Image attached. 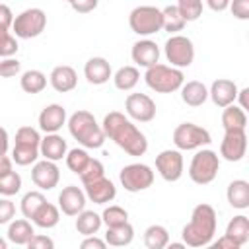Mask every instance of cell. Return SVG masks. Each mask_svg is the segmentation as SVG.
I'll return each instance as SVG.
<instances>
[{"label":"cell","instance_id":"6da1fadb","mask_svg":"<svg viewBox=\"0 0 249 249\" xmlns=\"http://www.w3.org/2000/svg\"><path fill=\"white\" fill-rule=\"evenodd\" d=\"M101 128L105 132V138L113 140L128 156L138 158V156H144L148 152L146 134L121 111H109L103 117Z\"/></svg>","mask_w":249,"mask_h":249},{"label":"cell","instance_id":"7a4b0ae2","mask_svg":"<svg viewBox=\"0 0 249 249\" xmlns=\"http://www.w3.org/2000/svg\"><path fill=\"white\" fill-rule=\"evenodd\" d=\"M218 228V216L214 206L200 202L193 208L191 220L183 226L181 237L187 247H206L212 243Z\"/></svg>","mask_w":249,"mask_h":249},{"label":"cell","instance_id":"3957f363","mask_svg":"<svg viewBox=\"0 0 249 249\" xmlns=\"http://www.w3.org/2000/svg\"><path fill=\"white\" fill-rule=\"evenodd\" d=\"M66 124H68L70 136L78 140V144L86 150H97L107 140L101 124H97L95 117L86 109H78L76 113H72L66 119Z\"/></svg>","mask_w":249,"mask_h":249},{"label":"cell","instance_id":"277c9868","mask_svg":"<svg viewBox=\"0 0 249 249\" xmlns=\"http://www.w3.org/2000/svg\"><path fill=\"white\" fill-rule=\"evenodd\" d=\"M144 82L150 89H154L158 93H173V91H179V88L183 86L185 74L181 68L156 62L154 66L146 68Z\"/></svg>","mask_w":249,"mask_h":249},{"label":"cell","instance_id":"5b68a950","mask_svg":"<svg viewBox=\"0 0 249 249\" xmlns=\"http://www.w3.org/2000/svg\"><path fill=\"white\" fill-rule=\"evenodd\" d=\"M220 156L210 148H198L189 163V177L196 185H208L218 177Z\"/></svg>","mask_w":249,"mask_h":249},{"label":"cell","instance_id":"8992f818","mask_svg":"<svg viewBox=\"0 0 249 249\" xmlns=\"http://www.w3.org/2000/svg\"><path fill=\"white\" fill-rule=\"evenodd\" d=\"M128 25L138 37H150L161 31V10L156 6H136L128 14Z\"/></svg>","mask_w":249,"mask_h":249},{"label":"cell","instance_id":"52a82bcc","mask_svg":"<svg viewBox=\"0 0 249 249\" xmlns=\"http://www.w3.org/2000/svg\"><path fill=\"white\" fill-rule=\"evenodd\" d=\"M47 27V14L41 8H27L14 16L12 33L18 39H33L39 37Z\"/></svg>","mask_w":249,"mask_h":249},{"label":"cell","instance_id":"ba28073f","mask_svg":"<svg viewBox=\"0 0 249 249\" xmlns=\"http://www.w3.org/2000/svg\"><path fill=\"white\" fill-rule=\"evenodd\" d=\"M171 138H173L175 148L181 150V152L198 150V148H204V146H208L212 142L210 132L204 126L195 124V123H181V124H177Z\"/></svg>","mask_w":249,"mask_h":249},{"label":"cell","instance_id":"9c48e42d","mask_svg":"<svg viewBox=\"0 0 249 249\" xmlns=\"http://www.w3.org/2000/svg\"><path fill=\"white\" fill-rule=\"evenodd\" d=\"M163 54L169 62V66L175 68H189L195 60V45L187 35H171L163 45Z\"/></svg>","mask_w":249,"mask_h":249},{"label":"cell","instance_id":"30bf717a","mask_svg":"<svg viewBox=\"0 0 249 249\" xmlns=\"http://www.w3.org/2000/svg\"><path fill=\"white\" fill-rule=\"evenodd\" d=\"M154 169L148 163H128L119 171V181L128 193H140L154 185Z\"/></svg>","mask_w":249,"mask_h":249},{"label":"cell","instance_id":"8fae6325","mask_svg":"<svg viewBox=\"0 0 249 249\" xmlns=\"http://www.w3.org/2000/svg\"><path fill=\"white\" fill-rule=\"evenodd\" d=\"M156 171L160 173V177L167 183H175L183 177L185 171V161H183V154L181 150H161L156 156Z\"/></svg>","mask_w":249,"mask_h":249},{"label":"cell","instance_id":"7c38bea8","mask_svg":"<svg viewBox=\"0 0 249 249\" xmlns=\"http://www.w3.org/2000/svg\"><path fill=\"white\" fill-rule=\"evenodd\" d=\"M124 113L130 121L150 123L156 117V101L148 93H128L124 99Z\"/></svg>","mask_w":249,"mask_h":249},{"label":"cell","instance_id":"4fadbf2b","mask_svg":"<svg viewBox=\"0 0 249 249\" xmlns=\"http://www.w3.org/2000/svg\"><path fill=\"white\" fill-rule=\"evenodd\" d=\"M247 154V132L245 130H224L220 142V156L226 161H241Z\"/></svg>","mask_w":249,"mask_h":249},{"label":"cell","instance_id":"5bb4252c","mask_svg":"<svg viewBox=\"0 0 249 249\" xmlns=\"http://www.w3.org/2000/svg\"><path fill=\"white\" fill-rule=\"evenodd\" d=\"M31 181L41 191H53L60 181V169L56 161L51 160H37L31 167Z\"/></svg>","mask_w":249,"mask_h":249},{"label":"cell","instance_id":"9a60e30c","mask_svg":"<svg viewBox=\"0 0 249 249\" xmlns=\"http://www.w3.org/2000/svg\"><path fill=\"white\" fill-rule=\"evenodd\" d=\"M88 196L84 193V189L76 187V185H68L58 193V208L62 214L66 216H76L86 208Z\"/></svg>","mask_w":249,"mask_h":249},{"label":"cell","instance_id":"2e32d148","mask_svg":"<svg viewBox=\"0 0 249 249\" xmlns=\"http://www.w3.org/2000/svg\"><path fill=\"white\" fill-rule=\"evenodd\" d=\"M130 58L136 66H142V68H150L154 66L156 62H160V47L156 41L144 37V39H138L132 49H130Z\"/></svg>","mask_w":249,"mask_h":249},{"label":"cell","instance_id":"e0dca14e","mask_svg":"<svg viewBox=\"0 0 249 249\" xmlns=\"http://www.w3.org/2000/svg\"><path fill=\"white\" fill-rule=\"evenodd\" d=\"M237 84L233 80L228 78H218L212 82V86L208 88V97L212 99V103L220 109L235 103V95H237Z\"/></svg>","mask_w":249,"mask_h":249},{"label":"cell","instance_id":"ac0fdd59","mask_svg":"<svg viewBox=\"0 0 249 249\" xmlns=\"http://www.w3.org/2000/svg\"><path fill=\"white\" fill-rule=\"evenodd\" d=\"M66 109L60 103H49L43 107V111L39 113V128L49 134V132H58L64 124H66Z\"/></svg>","mask_w":249,"mask_h":249},{"label":"cell","instance_id":"d6986e66","mask_svg":"<svg viewBox=\"0 0 249 249\" xmlns=\"http://www.w3.org/2000/svg\"><path fill=\"white\" fill-rule=\"evenodd\" d=\"M84 193L88 196V200H91L93 204H107L111 200H115L117 196V187L111 179H107L105 175L84 185Z\"/></svg>","mask_w":249,"mask_h":249},{"label":"cell","instance_id":"ffe728a7","mask_svg":"<svg viewBox=\"0 0 249 249\" xmlns=\"http://www.w3.org/2000/svg\"><path fill=\"white\" fill-rule=\"evenodd\" d=\"M84 76L93 86H103L113 78V68L107 58L103 56H91L84 64Z\"/></svg>","mask_w":249,"mask_h":249},{"label":"cell","instance_id":"44dd1931","mask_svg":"<svg viewBox=\"0 0 249 249\" xmlns=\"http://www.w3.org/2000/svg\"><path fill=\"white\" fill-rule=\"evenodd\" d=\"M49 84L53 86L54 91L58 93H68L72 91L76 86H78V74L72 66L68 64H60V66H54L49 74Z\"/></svg>","mask_w":249,"mask_h":249},{"label":"cell","instance_id":"7402d4cb","mask_svg":"<svg viewBox=\"0 0 249 249\" xmlns=\"http://www.w3.org/2000/svg\"><path fill=\"white\" fill-rule=\"evenodd\" d=\"M68 152V144L66 140L58 134V132H49L41 138V144H39V154L45 158V160H51V161H60Z\"/></svg>","mask_w":249,"mask_h":249},{"label":"cell","instance_id":"603a6c76","mask_svg":"<svg viewBox=\"0 0 249 249\" xmlns=\"http://www.w3.org/2000/svg\"><path fill=\"white\" fill-rule=\"evenodd\" d=\"M179 91H181L183 103L189 105V107H200L208 99V88L202 82H198V80L183 82V86L179 88Z\"/></svg>","mask_w":249,"mask_h":249},{"label":"cell","instance_id":"cb8c5ba5","mask_svg":"<svg viewBox=\"0 0 249 249\" xmlns=\"http://www.w3.org/2000/svg\"><path fill=\"white\" fill-rule=\"evenodd\" d=\"M226 198L235 210L249 208V183L245 179H233L226 189Z\"/></svg>","mask_w":249,"mask_h":249},{"label":"cell","instance_id":"d4e9b609","mask_svg":"<svg viewBox=\"0 0 249 249\" xmlns=\"http://www.w3.org/2000/svg\"><path fill=\"white\" fill-rule=\"evenodd\" d=\"M35 233V228L31 224V220L27 218H18V220H12L8 224V231H6V237L10 243H16V245H27V241L33 237Z\"/></svg>","mask_w":249,"mask_h":249},{"label":"cell","instance_id":"484cf974","mask_svg":"<svg viewBox=\"0 0 249 249\" xmlns=\"http://www.w3.org/2000/svg\"><path fill=\"white\" fill-rule=\"evenodd\" d=\"M134 239V228L130 222L119 224V226H109L105 231V241L111 247H126Z\"/></svg>","mask_w":249,"mask_h":249},{"label":"cell","instance_id":"4316f807","mask_svg":"<svg viewBox=\"0 0 249 249\" xmlns=\"http://www.w3.org/2000/svg\"><path fill=\"white\" fill-rule=\"evenodd\" d=\"M103 226V220H101V214L93 212V210H82L80 214H76V222H74V228L80 235H95L99 231V228Z\"/></svg>","mask_w":249,"mask_h":249},{"label":"cell","instance_id":"83f0119b","mask_svg":"<svg viewBox=\"0 0 249 249\" xmlns=\"http://www.w3.org/2000/svg\"><path fill=\"white\" fill-rule=\"evenodd\" d=\"M222 126L224 130H245L247 128V113L239 105L231 103L222 111Z\"/></svg>","mask_w":249,"mask_h":249},{"label":"cell","instance_id":"f1b7e54d","mask_svg":"<svg viewBox=\"0 0 249 249\" xmlns=\"http://www.w3.org/2000/svg\"><path fill=\"white\" fill-rule=\"evenodd\" d=\"M113 84L117 89L121 91H130L136 88V84L140 82V70L132 64H126V66H121L117 72H113Z\"/></svg>","mask_w":249,"mask_h":249},{"label":"cell","instance_id":"f546056e","mask_svg":"<svg viewBox=\"0 0 249 249\" xmlns=\"http://www.w3.org/2000/svg\"><path fill=\"white\" fill-rule=\"evenodd\" d=\"M226 235L231 237L239 247H243L249 241V218L245 214L233 216L226 226Z\"/></svg>","mask_w":249,"mask_h":249},{"label":"cell","instance_id":"4dcf8cb0","mask_svg":"<svg viewBox=\"0 0 249 249\" xmlns=\"http://www.w3.org/2000/svg\"><path fill=\"white\" fill-rule=\"evenodd\" d=\"M31 222L37 226V228H43V230H51L54 228L58 222H60V208L51 204L49 200L43 202V206L35 212V216L31 218Z\"/></svg>","mask_w":249,"mask_h":249},{"label":"cell","instance_id":"1f68e13d","mask_svg":"<svg viewBox=\"0 0 249 249\" xmlns=\"http://www.w3.org/2000/svg\"><path fill=\"white\" fill-rule=\"evenodd\" d=\"M19 86H21V89L25 93H31V95L41 93L47 88V76H45V72H41L37 68L25 70L21 74V78H19Z\"/></svg>","mask_w":249,"mask_h":249},{"label":"cell","instance_id":"d6a6232c","mask_svg":"<svg viewBox=\"0 0 249 249\" xmlns=\"http://www.w3.org/2000/svg\"><path fill=\"white\" fill-rule=\"evenodd\" d=\"M169 243V231L161 224H152L144 230V245L148 249H163Z\"/></svg>","mask_w":249,"mask_h":249},{"label":"cell","instance_id":"836d02e7","mask_svg":"<svg viewBox=\"0 0 249 249\" xmlns=\"http://www.w3.org/2000/svg\"><path fill=\"white\" fill-rule=\"evenodd\" d=\"M185 23L187 21L181 18V14H179V10H177L175 4H169V6H165L161 10V29L169 31L171 35H175L177 31H181L185 27Z\"/></svg>","mask_w":249,"mask_h":249},{"label":"cell","instance_id":"e575fe53","mask_svg":"<svg viewBox=\"0 0 249 249\" xmlns=\"http://www.w3.org/2000/svg\"><path fill=\"white\" fill-rule=\"evenodd\" d=\"M43 202H47V198H45V195L41 191H29L19 200V212L23 214V218L31 220L35 216V212L43 206Z\"/></svg>","mask_w":249,"mask_h":249},{"label":"cell","instance_id":"d590c367","mask_svg":"<svg viewBox=\"0 0 249 249\" xmlns=\"http://www.w3.org/2000/svg\"><path fill=\"white\" fill-rule=\"evenodd\" d=\"M39 148L37 146H25V144H14L12 148V161L18 165H31L39 160Z\"/></svg>","mask_w":249,"mask_h":249},{"label":"cell","instance_id":"8d00e7d4","mask_svg":"<svg viewBox=\"0 0 249 249\" xmlns=\"http://www.w3.org/2000/svg\"><path fill=\"white\" fill-rule=\"evenodd\" d=\"M64 160H66V167H68L72 173L80 175L82 169H84V167L88 165V161L91 160V156L88 154L86 148H72V150L66 152Z\"/></svg>","mask_w":249,"mask_h":249},{"label":"cell","instance_id":"74e56055","mask_svg":"<svg viewBox=\"0 0 249 249\" xmlns=\"http://www.w3.org/2000/svg\"><path fill=\"white\" fill-rule=\"evenodd\" d=\"M177 10L181 14V18L189 23V21H196L202 16V0H177Z\"/></svg>","mask_w":249,"mask_h":249},{"label":"cell","instance_id":"f35d334b","mask_svg":"<svg viewBox=\"0 0 249 249\" xmlns=\"http://www.w3.org/2000/svg\"><path fill=\"white\" fill-rule=\"evenodd\" d=\"M21 191V175L18 171H8L0 177V195L2 196H14Z\"/></svg>","mask_w":249,"mask_h":249},{"label":"cell","instance_id":"ab89813d","mask_svg":"<svg viewBox=\"0 0 249 249\" xmlns=\"http://www.w3.org/2000/svg\"><path fill=\"white\" fill-rule=\"evenodd\" d=\"M101 220L103 224L109 228V226H119V224H124L128 222V212L119 206V204H109L103 212H101Z\"/></svg>","mask_w":249,"mask_h":249},{"label":"cell","instance_id":"60d3db41","mask_svg":"<svg viewBox=\"0 0 249 249\" xmlns=\"http://www.w3.org/2000/svg\"><path fill=\"white\" fill-rule=\"evenodd\" d=\"M18 49H19V43H18V37L12 33V29L0 27V58L14 56Z\"/></svg>","mask_w":249,"mask_h":249},{"label":"cell","instance_id":"b9f144b4","mask_svg":"<svg viewBox=\"0 0 249 249\" xmlns=\"http://www.w3.org/2000/svg\"><path fill=\"white\" fill-rule=\"evenodd\" d=\"M103 175H105V167H103V163H101L99 160L91 158L78 177H80L82 185H88V183H91V181H95V179H99V177H103Z\"/></svg>","mask_w":249,"mask_h":249},{"label":"cell","instance_id":"7bdbcfd3","mask_svg":"<svg viewBox=\"0 0 249 249\" xmlns=\"http://www.w3.org/2000/svg\"><path fill=\"white\" fill-rule=\"evenodd\" d=\"M16 144H25V146H37L41 144V134L33 126H19L16 130Z\"/></svg>","mask_w":249,"mask_h":249},{"label":"cell","instance_id":"ee69618b","mask_svg":"<svg viewBox=\"0 0 249 249\" xmlns=\"http://www.w3.org/2000/svg\"><path fill=\"white\" fill-rule=\"evenodd\" d=\"M21 70V62L14 56H6L0 60V78H14Z\"/></svg>","mask_w":249,"mask_h":249},{"label":"cell","instance_id":"f6af8a7d","mask_svg":"<svg viewBox=\"0 0 249 249\" xmlns=\"http://www.w3.org/2000/svg\"><path fill=\"white\" fill-rule=\"evenodd\" d=\"M16 216V204L10 200V196H2L0 198V226L10 224Z\"/></svg>","mask_w":249,"mask_h":249},{"label":"cell","instance_id":"bcb514c9","mask_svg":"<svg viewBox=\"0 0 249 249\" xmlns=\"http://www.w3.org/2000/svg\"><path fill=\"white\" fill-rule=\"evenodd\" d=\"M228 8L231 10V16L235 19H241V21L249 19V0H230Z\"/></svg>","mask_w":249,"mask_h":249},{"label":"cell","instance_id":"7dc6e473","mask_svg":"<svg viewBox=\"0 0 249 249\" xmlns=\"http://www.w3.org/2000/svg\"><path fill=\"white\" fill-rule=\"evenodd\" d=\"M27 247H29V249H53V247H54V241H53L49 235L33 233V237L27 241Z\"/></svg>","mask_w":249,"mask_h":249},{"label":"cell","instance_id":"c3c4849f","mask_svg":"<svg viewBox=\"0 0 249 249\" xmlns=\"http://www.w3.org/2000/svg\"><path fill=\"white\" fill-rule=\"evenodd\" d=\"M68 4L78 14H89V12H93L99 6V0H70Z\"/></svg>","mask_w":249,"mask_h":249},{"label":"cell","instance_id":"681fc988","mask_svg":"<svg viewBox=\"0 0 249 249\" xmlns=\"http://www.w3.org/2000/svg\"><path fill=\"white\" fill-rule=\"evenodd\" d=\"M82 249H105L107 247V241L105 239H99L97 235H86V239L80 243Z\"/></svg>","mask_w":249,"mask_h":249},{"label":"cell","instance_id":"f907efd6","mask_svg":"<svg viewBox=\"0 0 249 249\" xmlns=\"http://www.w3.org/2000/svg\"><path fill=\"white\" fill-rule=\"evenodd\" d=\"M12 21H14V12L8 4H0V27L12 29Z\"/></svg>","mask_w":249,"mask_h":249},{"label":"cell","instance_id":"816d5d0a","mask_svg":"<svg viewBox=\"0 0 249 249\" xmlns=\"http://www.w3.org/2000/svg\"><path fill=\"white\" fill-rule=\"evenodd\" d=\"M212 247H216V249H239V245H237L231 237H228L226 233H224L218 241H214V243H212Z\"/></svg>","mask_w":249,"mask_h":249},{"label":"cell","instance_id":"f5cc1de1","mask_svg":"<svg viewBox=\"0 0 249 249\" xmlns=\"http://www.w3.org/2000/svg\"><path fill=\"white\" fill-rule=\"evenodd\" d=\"M206 6L212 12H224V10H228L230 0H206Z\"/></svg>","mask_w":249,"mask_h":249},{"label":"cell","instance_id":"db71d44e","mask_svg":"<svg viewBox=\"0 0 249 249\" xmlns=\"http://www.w3.org/2000/svg\"><path fill=\"white\" fill-rule=\"evenodd\" d=\"M8 148H10V136H8V130L4 126H0V156L8 154Z\"/></svg>","mask_w":249,"mask_h":249},{"label":"cell","instance_id":"11a10c76","mask_svg":"<svg viewBox=\"0 0 249 249\" xmlns=\"http://www.w3.org/2000/svg\"><path fill=\"white\" fill-rule=\"evenodd\" d=\"M12 169H14V161H12V158H8L6 154L0 156V177L6 175V173L12 171Z\"/></svg>","mask_w":249,"mask_h":249},{"label":"cell","instance_id":"9f6ffc18","mask_svg":"<svg viewBox=\"0 0 249 249\" xmlns=\"http://www.w3.org/2000/svg\"><path fill=\"white\" fill-rule=\"evenodd\" d=\"M247 93H249V88L237 89V95H235V99H239V107H241V109H247Z\"/></svg>","mask_w":249,"mask_h":249},{"label":"cell","instance_id":"6f0895ef","mask_svg":"<svg viewBox=\"0 0 249 249\" xmlns=\"http://www.w3.org/2000/svg\"><path fill=\"white\" fill-rule=\"evenodd\" d=\"M167 247H169V249H185L187 245H185L183 241H179V243H175V241H169V243H167Z\"/></svg>","mask_w":249,"mask_h":249},{"label":"cell","instance_id":"680465c9","mask_svg":"<svg viewBox=\"0 0 249 249\" xmlns=\"http://www.w3.org/2000/svg\"><path fill=\"white\" fill-rule=\"evenodd\" d=\"M0 249H8V241L4 237H0Z\"/></svg>","mask_w":249,"mask_h":249},{"label":"cell","instance_id":"91938a15","mask_svg":"<svg viewBox=\"0 0 249 249\" xmlns=\"http://www.w3.org/2000/svg\"><path fill=\"white\" fill-rule=\"evenodd\" d=\"M66 2H70V0H66Z\"/></svg>","mask_w":249,"mask_h":249}]
</instances>
